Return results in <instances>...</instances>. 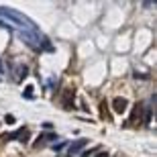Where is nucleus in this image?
<instances>
[{
  "label": "nucleus",
  "instance_id": "obj_1",
  "mask_svg": "<svg viewBox=\"0 0 157 157\" xmlns=\"http://www.w3.org/2000/svg\"><path fill=\"white\" fill-rule=\"evenodd\" d=\"M0 25H2L4 29H8L10 33H14L25 45H29L31 49H35V51H47V53L55 51L53 45L49 43V39L41 33L39 27H37L27 14L18 12L17 8L0 6Z\"/></svg>",
  "mask_w": 157,
  "mask_h": 157
},
{
  "label": "nucleus",
  "instance_id": "obj_2",
  "mask_svg": "<svg viewBox=\"0 0 157 157\" xmlns=\"http://www.w3.org/2000/svg\"><path fill=\"white\" fill-rule=\"evenodd\" d=\"M86 145H88V139H78V141H74V143L70 145V149H67V155H70V157H76Z\"/></svg>",
  "mask_w": 157,
  "mask_h": 157
},
{
  "label": "nucleus",
  "instance_id": "obj_3",
  "mask_svg": "<svg viewBox=\"0 0 157 157\" xmlns=\"http://www.w3.org/2000/svg\"><path fill=\"white\" fill-rule=\"evenodd\" d=\"M6 139H8V141L18 139L21 143H27V141H29V131H27V128H18L17 133H10L8 137H6Z\"/></svg>",
  "mask_w": 157,
  "mask_h": 157
},
{
  "label": "nucleus",
  "instance_id": "obj_4",
  "mask_svg": "<svg viewBox=\"0 0 157 157\" xmlns=\"http://www.w3.org/2000/svg\"><path fill=\"white\" fill-rule=\"evenodd\" d=\"M127 106H128L127 98H114V100H112V108H114L117 114H122V112L127 110Z\"/></svg>",
  "mask_w": 157,
  "mask_h": 157
},
{
  "label": "nucleus",
  "instance_id": "obj_5",
  "mask_svg": "<svg viewBox=\"0 0 157 157\" xmlns=\"http://www.w3.org/2000/svg\"><path fill=\"white\" fill-rule=\"evenodd\" d=\"M53 139H55V133H45V135H41L39 139L35 141V145H33V147H35V149H41L47 141H53Z\"/></svg>",
  "mask_w": 157,
  "mask_h": 157
},
{
  "label": "nucleus",
  "instance_id": "obj_6",
  "mask_svg": "<svg viewBox=\"0 0 157 157\" xmlns=\"http://www.w3.org/2000/svg\"><path fill=\"white\" fill-rule=\"evenodd\" d=\"M100 118L102 121H110V114H108V106H106V102H100Z\"/></svg>",
  "mask_w": 157,
  "mask_h": 157
},
{
  "label": "nucleus",
  "instance_id": "obj_7",
  "mask_svg": "<svg viewBox=\"0 0 157 157\" xmlns=\"http://www.w3.org/2000/svg\"><path fill=\"white\" fill-rule=\"evenodd\" d=\"M141 114H143V110H141V104L135 106V110H133V118H131V122H135L137 118H141Z\"/></svg>",
  "mask_w": 157,
  "mask_h": 157
},
{
  "label": "nucleus",
  "instance_id": "obj_8",
  "mask_svg": "<svg viewBox=\"0 0 157 157\" xmlns=\"http://www.w3.org/2000/svg\"><path fill=\"white\" fill-rule=\"evenodd\" d=\"M23 98H27V100H33V86H27V88H25Z\"/></svg>",
  "mask_w": 157,
  "mask_h": 157
},
{
  "label": "nucleus",
  "instance_id": "obj_9",
  "mask_svg": "<svg viewBox=\"0 0 157 157\" xmlns=\"http://www.w3.org/2000/svg\"><path fill=\"white\" fill-rule=\"evenodd\" d=\"M63 106L65 108H71V90L65 92V100H63Z\"/></svg>",
  "mask_w": 157,
  "mask_h": 157
},
{
  "label": "nucleus",
  "instance_id": "obj_10",
  "mask_svg": "<svg viewBox=\"0 0 157 157\" xmlns=\"http://www.w3.org/2000/svg\"><path fill=\"white\" fill-rule=\"evenodd\" d=\"M63 147H67V143H65V141H61V143H55V145H53L51 149H53V151H61Z\"/></svg>",
  "mask_w": 157,
  "mask_h": 157
},
{
  "label": "nucleus",
  "instance_id": "obj_11",
  "mask_svg": "<svg viewBox=\"0 0 157 157\" xmlns=\"http://www.w3.org/2000/svg\"><path fill=\"white\" fill-rule=\"evenodd\" d=\"M4 122H6V124H12V122H14V117H12V114H6V117H4Z\"/></svg>",
  "mask_w": 157,
  "mask_h": 157
},
{
  "label": "nucleus",
  "instance_id": "obj_12",
  "mask_svg": "<svg viewBox=\"0 0 157 157\" xmlns=\"http://www.w3.org/2000/svg\"><path fill=\"white\" fill-rule=\"evenodd\" d=\"M94 157H108V153H106V151H100V153H96Z\"/></svg>",
  "mask_w": 157,
  "mask_h": 157
},
{
  "label": "nucleus",
  "instance_id": "obj_13",
  "mask_svg": "<svg viewBox=\"0 0 157 157\" xmlns=\"http://www.w3.org/2000/svg\"><path fill=\"white\" fill-rule=\"evenodd\" d=\"M90 155H92V151H84L82 153V157H90Z\"/></svg>",
  "mask_w": 157,
  "mask_h": 157
},
{
  "label": "nucleus",
  "instance_id": "obj_14",
  "mask_svg": "<svg viewBox=\"0 0 157 157\" xmlns=\"http://www.w3.org/2000/svg\"><path fill=\"white\" fill-rule=\"evenodd\" d=\"M0 74H4V67H2V61H0Z\"/></svg>",
  "mask_w": 157,
  "mask_h": 157
}]
</instances>
